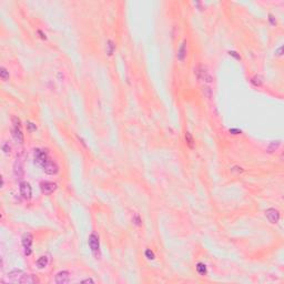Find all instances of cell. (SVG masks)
Returning <instances> with one entry per match:
<instances>
[{
	"instance_id": "6da1fadb",
	"label": "cell",
	"mask_w": 284,
	"mask_h": 284,
	"mask_svg": "<svg viewBox=\"0 0 284 284\" xmlns=\"http://www.w3.org/2000/svg\"><path fill=\"white\" fill-rule=\"evenodd\" d=\"M8 278L12 283H21V284H33L38 283L39 280L36 278L33 274L24 273L21 270H12L8 274Z\"/></svg>"
},
{
	"instance_id": "7a4b0ae2",
	"label": "cell",
	"mask_w": 284,
	"mask_h": 284,
	"mask_svg": "<svg viewBox=\"0 0 284 284\" xmlns=\"http://www.w3.org/2000/svg\"><path fill=\"white\" fill-rule=\"evenodd\" d=\"M12 136L17 143L24 142V133L21 129V121L17 117H12Z\"/></svg>"
},
{
	"instance_id": "3957f363",
	"label": "cell",
	"mask_w": 284,
	"mask_h": 284,
	"mask_svg": "<svg viewBox=\"0 0 284 284\" xmlns=\"http://www.w3.org/2000/svg\"><path fill=\"white\" fill-rule=\"evenodd\" d=\"M195 76L198 78V80H200L202 82H204V84H209L213 81L212 77L210 74V72L207 71V69L203 65H199L196 69H195Z\"/></svg>"
},
{
	"instance_id": "277c9868",
	"label": "cell",
	"mask_w": 284,
	"mask_h": 284,
	"mask_svg": "<svg viewBox=\"0 0 284 284\" xmlns=\"http://www.w3.org/2000/svg\"><path fill=\"white\" fill-rule=\"evenodd\" d=\"M88 244L90 250H91V252L98 258L100 255V241H99V237L95 233H92L89 237Z\"/></svg>"
},
{
	"instance_id": "5b68a950",
	"label": "cell",
	"mask_w": 284,
	"mask_h": 284,
	"mask_svg": "<svg viewBox=\"0 0 284 284\" xmlns=\"http://www.w3.org/2000/svg\"><path fill=\"white\" fill-rule=\"evenodd\" d=\"M41 168L42 170L49 175H54V174H57L59 172V166L52 159L48 160L47 162H45L41 166Z\"/></svg>"
},
{
	"instance_id": "8992f818",
	"label": "cell",
	"mask_w": 284,
	"mask_h": 284,
	"mask_svg": "<svg viewBox=\"0 0 284 284\" xmlns=\"http://www.w3.org/2000/svg\"><path fill=\"white\" fill-rule=\"evenodd\" d=\"M19 191H20V195L24 198V200H30L32 196V189L30 187V184L26 181H22L20 185H19Z\"/></svg>"
},
{
	"instance_id": "52a82bcc",
	"label": "cell",
	"mask_w": 284,
	"mask_h": 284,
	"mask_svg": "<svg viewBox=\"0 0 284 284\" xmlns=\"http://www.w3.org/2000/svg\"><path fill=\"white\" fill-rule=\"evenodd\" d=\"M21 243L24 250V254L29 256L31 254V244H32V235L30 233H24L21 237Z\"/></svg>"
},
{
	"instance_id": "ba28073f",
	"label": "cell",
	"mask_w": 284,
	"mask_h": 284,
	"mask_svg": "<svg viewBox=\"0 0 284 284\" xmlns=\"http://www.w3.org/2000/svg\"><path fill=\"white\" fill-rule=\"evenodd\" d=\"M40 189H41V192L43 194L50 195L57 190V184L54 182H51V181H43L40 183Z\"/></svg>"
},
{
	"instance_id": "9c48e42d",
	"label": "cell",
	"mask_w": 284,
	"mask_h": 284,
	"mask_svg": "<svg viewBox=\"0 0 284 284\" xmlns=\"http://www.w3.org/2000/svg\"><path fill=\"white\" fill-rule=\"evenodd\" d=\"M265 216L271 223L275 224V223H278V220H280V212L274 207H270V209H267L265 211Z\"/></svg>"
},
{
	"instance_id": "30bf717a",
	"label": "cell",
	"mask_w": 284,
	"mask_h": 284,
	"mask_svg": "<svg viewBox=\"0 0 284 284\" xmlns=\"http://www.w3.org/2000/svg\"><path fill=\"white\" fill-rule=\"evenodd\" d=\"M13 174L17 179H22L24 174V166H22V161L20 158H18L15 163H13Z\"/></svg>"
},
{
	"instance_id": "8fae6325",
	"label": "cell",
	"mask_w": 284,
	"mask_h": 284,
	"mask_svg": "<svg viewBox=\"0 0 284 284\" xmlns=\"http://www.w3.org/2000/svg\"><path fill=\"white\" fill-rule=\"evenodd\" d=\"M70 276H69V272L68 271H60L57 273L56 278H54V282L57 284H65L69 282Z\"/></svg>"
},
{
	"instance_id": "7c38bea8",
	"label": "cell",
	"mask_w": 284,
	"mask_h": 284,
	"mask_svg": "<svg viewBox=\"0 0 284 284\" xmlns=\"http://www.w3.org/2000/svg\"><path fill=\"white\" fill-rule=\"evenodd\" d=\"M177 57H178V59L180 60V61H183L184 58L187 57V41H185V40L181 43L180 48L178 49Z\"/></svg>"
},
{
	"instance_id": "4fadbf2b",
	"label": "cell",
	"mask_w": 284,
	"mask_h": 284,
	"mask_svg": "<svg viewBox=\"0 0 284 284\" xmlns=\"http://www.w3.org/2000/svg\"><path fill=\"white\" fill-rule=\"evenodd\" d=\"M48 264H49V258H48L47 255H42V256H40L37 260V266H38V269H45V267H47Z\"/></svg>"
},
{
	"instance_id": "5bb4252c",
	"label": "cell",
	"mask_w": 284,
	"mask_h": 284,
	"mask_svg": "<svg viewBox=\"0 0 284 284\" xmlns=\"http://www.w3.org/2000/svg\"><path fill=\"white\" fill-rule=\"evenodd\" d=\"M195 269H196V272L199 273L200 275H207V265L204 264V263H202V262H199L198 264H196V266H195Z\"/></svg>"
},
{
	"instance_id": "9a60e30c",
	"label": "cell",
	"mask_w": 284,
	"mask_h": 284,
	"mask_svg": "<svg viewBox=\"0 0 284 284\" xmlns=\"http://www.w3.org/2000/svg\"><path fill=\"white\" fill-rule=\"evenodd\" d=\"M281 145V142L280 141H273L271 142L270 144H269V147H267V152H270V153H272V152H274L275 150H278V148Z\"/></svg>"
},
{
	"instance_id": "2e32d148",
	"label": "cell",
	"mask_w": 284,
	"mask_h": 284,
	"mask_svg": "<svg viewBox=\"0 0 284 284\" xmlns=\"http://www.w3.org/2000/svg\"><path fill=\"white\" fill-rule=\"evenodd\" d=\"M0 78L3 80V81H7L9 79V71L7 70L5 67H1L0 68Z\"/></svg>"
},
{
	"instance_id": "e0dca14e",
	"label": "cell",
	"mask_w": 284,
	"mask_h": 284,
	"mask_svg": "<svg viewBox=\"0 0 284 284\" xmlns=\"http://www.w3.org/2000/svg\"><path fill=\"white\" fill-rule=\"evenodd\" d=\"M185 141H187V144H188L191 149L194 147V140H193V136H191L190 132H187V133H185Z\"/></svg>"
},
{
	"instance_id": "ac0fdd59",
	"label": "cell",
	"mask_w": 284,
	"mask_h": 284,
	"mask_svg": "<svg viewBox=\"0 0 284 284\" xmlns=\"http://www.w3.org/2000/svg\"><path fill=\"white\" fill-rule=\"evenodd\" d=\"M251 82H252V84L255 86V87H261L262 83H263V81H262V78H261L260 76H254V77L251 79Z\"/></svg>"
},
{
	"instance_id": "d6986e66",
	"label": "cell",
	"mask_w": 284,
	"mask_h": 284,
	"mask_svg": "<svg viewBox=\"0 0 284 284\" xmlns=\"http://www.w3.org/2000/svg\"><path fill=\"white\" fill-rule=\"evenodd\" d=\"M114 48H116V46H114V43H113L112 40H109L108 41V43H106V52H108V54L109 56H111L113 53V51H114Z\"/></svg>"
},
{
	"instance_id": "ffe728a7",
	"label": "cell",
	"mask_w": 284,
	"mask_h": 284,
	"mask_svg": "<svg viewBox=\"0 0 284 284\" xmlns=\"http://www.w3.org/2000/svg\"><path fill=\"white\" fill-rule=\"evenodd\" d=\"M202 91H203V93L207 95V98L210 99L211 97H212V89L210 88V87H207V86H203V89H202Z\"/></svg>"
},
{
	"instance_id": "44dd1931",
	"label": "cell",
	"mask_w": 284,
	"mask_h": 284,
	"mask_svg": "<svg viewBox=\"0 0 284 284\" xmlns=\"http://www.w3.org/2000/svg\"><path fill=\"white\" fill-rule=\"evenodd\" d=\"M1 150L3 151V153H10V150H11V148H10V145H9V143L8 142H3L2 143V145H1Z\"/></svg>"
},
{
	"instance_id": "7402d4cb",
	"label": "cell",
	"mask_w": 284,
	"mask_h": 284,
	"mask_svg": "<svg viewBox=\"0 0 284 284\" xmlns=\"http://www.w3.org/2000/svg\"><path fill=\"white\" fill-rule=\"evenodd\" d=\"M144 255H145V258H147V259H149V260H153L154 258H155V255H154L153 251H151L150 248L145 250V252H144Z\"/></svg>"
},
{
	"instance_id": "603a6c76",
	"label": "cell",
	"mask_w": 284,
	"mask_h": 284,
	"mask_svg": "<svg viewBox=\"0 0 284 284\" xmlns=\"http://www.w3.org/2000/svg\"><path fill=\"white\" fill-rule=\"evenodd\" d=\"M229 54H230V56H232L233 58H235L237 60H240V59H241L240 54H237V51H233V50H231V51H229Z\"/></svg>"
},
{
	"instance_id": "cb8c5ba5",
	"label": "cell",
	"mask_w": 284,
	"mask_h": 284,
	"mask_svg": "<svg viewBox=\"0 0 284 284\" xmlns=\"http://www.w3.org/2000/svg\"><path fill=\"white\" fill-rule=\"evenodd\" d=\"M269 21H270V24H272V26L276 24V20H275V18L273 17V15H269Z\"/></svg>"
},
{
	"instance_id": "d4e9b609",
	"label": "cell",
	"mask_w": 284,
	"mask_h": 284,
	"mask_svg": "<svg viewBox=\"0 0 284 284\" xmlns=\"http://www.w3.org/2000/svg\"><path fill=\"white\" fill-rule=\"evenodd\" d=\"M133 222L136 223V225H140L141 223V220H140V218H139V215H134V218H133Z\"/></svg>"
},
{
	"instance_id": "484cf974",
	"label": "cell",
	"mask_w": 284,
	"mask_h": 284,
	"mask_svg": "<svg viewBox=\"0 0 284 284\" xmlns=\"http://www.w3.org/2000/svg\"><path fill=\"white\" fill-rule=\"evenodd\" d=\"M28 128H29L30 131H33L37 129V127H36V124H33L32 122H28Z\"/></svg>"
},
{
	"instance_id": "4316f807",
	"label": "cell",
	"mask_w": 284,
	"mask_h": 284,
	"mask_svg": "<svg viewBox=\"0 0 284 284\" xmlns=\"http://www.w3.org/2000/svg\"><path fill=\"white\" fill-rule=\"evenodd\" d=\"M230 132L232 134H239V133H241V130H239V129H230Z\"/></svg>"
},
{
	"instance_id": "83f0119b",
	"label": "cell",
	"mask_w": 284,
	"mask_h": 284,
	"mask_svg": "<svg viewBox=\"0 0 284 284\" xmlns=\"http://www.w3.org/2000/svg\"><path fill=\"white\" fill-rule=\"evenodd\" d=\"M275 54H276V56H278V57H281V56H282V47H278V49H276Z\"/></svg>"
},
{
	"instance_id": "f1b7e54d",
	"label": "cell",
	"mask_w": 284,
	"mask_h": 284,
	"mask_svg": "<svg viewBox=\"0 0 284 284\" xmlns=\"http://www.w3.org/2000/svg\"><path fill=\"white\" fill-rule=\"evenodd\" d=\"M38 33L40 35V37H41V39H43V40H46V39H47V37H46V35H45V33L42 32L41 30H38Z\"/></svg>"
},
{
	"instance_id": "f546056e",
	"label": "cell",
	"mask_w": 284,
	"mask_h": 284,
	"mask_svg": "<svg viewBox=\"0 0 284 284\" xmlns=\"http://www.w3.org/2000/svg\"><path fill=\"white\" fill-rule=\"evenodd\" d=\"M82 283H95V281L92 280V278H87V280H83V281H81Z\"/></svg>"
}]
</instances>
